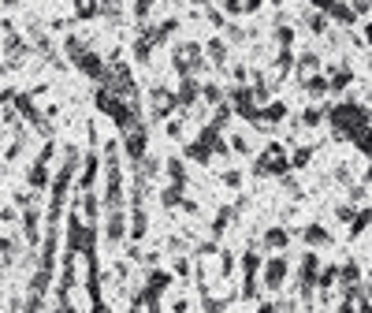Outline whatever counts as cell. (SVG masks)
Returning a JSON list of instances; mask_svg holds the SVG:
<instances>
[{
  "mask_svg": "<svg viewBox=\"0 0 372 313\" xmlns=\"http://www.w3.org/2000/svg\"><path fill=\"white\" fill-rule=\"evenodd\" d=\"M283 280H287V257H268V265H265V287L268 291H279Z\"/></svg>",
  "mask_w": 372,
  "mask_h": 313,
  "instance_id": "1",
  "label": "cell"
},
{
  "mask_svg": "<svg viewBox=\"0 0 372 313\" xmlns=\"http://www.w3.org/2000/svg\"><path fill=\"white\" fill-rule=\"evenodd\" d=\"M209 60L216 63V68H224V63H227V45H224V41H209Z\"/></svg>",
  "mask_w": 372,
  "mask_h": 313,
  "instance_id": "2",
  "label": "cell"
},
{
  "mask_svg": "<svg viewBox=\"0 0 372 313\" xmlns=\"http://www.w3.org/2000/svg\"><path fill=\"white\" fill-rule=\"evenodd\" d=\"M265 243L272 246V250H283V246H287V231H283V228H272V231L265 235Z\"/></svg>",
  "mask_w": 372,
  "mask_h": 313,
  "instance_id": "3",
  "label": "cell"
},
{
  "mask_svg": "<svg viewBox=\"0 0 372 313\" xmlns=\"http://www.w3.org/2000/svg\"><path fill=\"white\" fill-rule=\"evenodd\" d=\"M4 4H15V0H4Z\"/></svg>",
  "mask_w": 372,
  "mask_h": 313,
  "instance_id": "4",
  "label": "cell"
}]
</instances>
